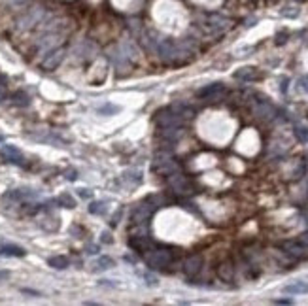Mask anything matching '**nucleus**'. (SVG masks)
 I'll return each mask as SVG.
<instances>
[{
  "instance_id": "20e7f679",
  "label": "nucleus",
  "mask_w": 308,
  "mask_h": 306,
  "mask_svg": "<svg viewBox=\"0 0 308 306\" xmlns=\"http://www.w3.org/2000/svg\"><path fill=\"white\" fill-rule=\"evenodd\" d=\"M157 127L159 129H165V127H182V123H184V119L180 118L172 108H167V110H161L159 114H157Z\"/></svg>"
},
{
  "instance_id": "f257e3e1",
  "label": "nucleus",
  "mask_w": 308,
  "mask_h": 306,
  "mask_svg": "<svg viewBox=\"0 0 308 306\" xmlns=\"http://www.w3.org/2000/svg\"><path fill=\"white\" fill-rule=\"evenodd\" d=\"M144 261L150 269H167L172 263V254L169 250H163V248H150L144 252Z\"/></svg>"
},
{
  "instance_id": "7ed1b4c3",
  "label": "nucleus",
  "mask_w": 308,
  "mask_h": 306,
  "mask_svg": "<svg viewBox=\"0 0 308 306\" xmlns=\"http://www.w3.org/2000/svg\"><path fill=\"white\" fill-rule=\"evenodd\" d=\"M154 169L157 170V172H161V174H165V176H169L172 172H176L178 165H176L172 153L157 152V155H155V159H154Z\"/></svg>"
},
{
  "instance_id": "cd10ccee",
  "label": "nucleus",
  "mask_w": 308,
  "mask_h": 306,
  "mask_svg": "<svg viewBox=\"0 0 308 306\" xmlns=\"http://www.w3.org/2000/svg\"><path fill=\"white\" fill-rule=\"evenodd\" d=\"M299 242H301L303 246H308V233H303V235L299 237Z\"/></svg>"
},
{
  "instance_id": "f3484780",
  "label": "nucleus",
  "mask_w": 308,
  "mask_h": 306,
  "mask_svg": "<svg viewBox=\"0 0 308 306\" xmlns=\"http://www.w3.org/2000/svg\"><path fill=\"white\" fill-rule=\"evenodd\" d=\"M171 108H172V110H174V112H176V114H178V116H180L182 119L193 118V114H195V112H193V108H191V106H188L186 102H174V104H172Z\"/></svg>"
},
{
  "instance_id": "39448f33",
  "label": "nucleus",
  "mask_w": 308,
  "mask_h": 306,
  "mask_svg": "<svg viewBox=\"0 0 308 306\" xmlns=\"http://www.w3.org/2000/svg\"><path fill=\"white\" fill-rule=\"evenodd\" d=\"M155 206L152 203H142L138 204L137 208L133 210V216H131V220L135 225H146V221L152 218V214H154Z\"/></svg>"
},
{
  "instance_id": "6e6552de",
  "label": "nucleus",
  "mask_w": 308,
  "mask_h": 306,
  "mask_svg": "<svg viewBox=\"0 0 308 306\" xmlns=\"http://www.w3.org/2000/svg\"><path fill=\"white\" fill-rule=\"evenodd\" d=\"M63 59H65V50L63 48H59V50H53L42 63H40V67L44 68V70H55V68L59 67L61 63H63Z\"/></svg>"
},
{
  "instance_id": "a878e982",
  "label": "nucleus",
  "mask_w": 308,
  "mask_h": 306,
  "mask_svg": "<svg viewBox=\"0 0 308 306\" xmlns=\"http://www.w3.org/2000/svg\"><path fill=\"white\" fill-rule=\"evenodd\" d=\"M118 110H120L118 106H103V108H99L101 114H116Z\"/></svg>"
},
{
  "instance_id": "7c9ffc66",
  "label": "nucleus",
  "mask_w": 308,
  "mask_h": 306,
  "mask_svg": "<svg viewBox=\"0 0 308 306\" xmlns=\"http://www.w3.org/2000/svg\"><path fill=\"white\" fill-rule=\"evenodd\" d=\"M80 195H82V197H86V199H89V197H91V191H87V189H82V191H80Z\"/></svg>"
},
{
  "instance_id": "1a4fd4ad",
  "label": "nucleus",
  "mask_w": 308,
  "mask_h": 306,
  "mask_svg": "<svg viewBox=\"0 0 308 306\" xmlns=\"http://www.w3.org/2000/svg\"><path fill=\"white\" fill-rule=\"evenodd\" d=\"M2 157L8 161V163H14V165H25V159H23V153L19 152L16 146H10V144H6V146H2Z\"/></svg>"
},
{
  "instance_id": "423d86ee",
  "label": "nucleus",
  "mask_w": 308,
  "mask_h": 306,
  "mask_svg": "<svg viewBox=\"0 0 308 306\" xmlns=\"http://www.w3.org/2000/svg\"><path fill=\"white\" fill-rule=\"evenodd\" d=\"M201 269H203V257L199 254L189 255L188 259L184 261V272H186L188 278H195L201 272Z\"/></svg>"
},
{
  "instance_id": "0eeeda50",
  "label": "nucleus",
  "mask_w": 308,
  "mask_h": 306,
  "mask_svg": "<svg viewBox=\"0 0 308 306\" xmlns=\"http://www.w3.org/2000/svg\"><path fill=\"white\" fill-rule=\"evenodd\" d=\"M254 114L259 119H265V121H271L276 116V108L269 101H257L254 104Z\"/></svg>"
},
{
  "instance_id": "aec40b11",
  "label": "nucleus",
  "mask_w": 308,
  "mask_h": 306,
  "mask_svg": "<svg viewBox=\"0 0 308 306\" xmlns=\"http://www.w3.org/2000/svg\"><path fill=\"white\" fill-rule=\"evenodd\" d=\"M114 267V259L112 257H99L97 261H95V271H108V269H112Z\"/></svg>"
},
{
  "instance_id": "c85d7f7f",
  "label": "nucleus",
  "mask_w": 308,
  "mask_h": 306,
  "mask_svg": "<svg viewBox=\"0 0 308 306\" xmlns=\"http://www.w3.org/2000/svg\"><path fill=\"white\" fill-rule=\"evenodd\" d=\"M10 278V272L8 271H0V282H4V280H8Z\"/></svg>"
},
{
  "instance_id": "b1692460",
  "label": "nucleus",
  "mask_w": 308,
  "mask_h": 306,
  "mask_svg": "<svg viewBox=\"0 0 308 306\" xmlns=\"http://www.w3.org/2000/svg\"><path fill=\"white\" fill-rule=\"evenodd\" d=\"M89 212H91V214H104V212H106V204L93 203L91 206H89Z\"/></svg>"
},
{
  "instance_id": "ddd939ff",
  "label": "nucleus",
  "mask_w": 308,
  "mask_h": 306,
  "mask_svg": "<svg viewBox=\"0 0 308 306\" xmlns=\"http://www.w3.org/2000/svg\"><path fill=\"white\" fill-rule=\"evenodd\" d=\"M225 91V87L222 84H212V85H206L203 89H199V97L201 99H210V97H216V95H222Z\"/></svg>"
},
{
  "instance_id": "6ab92c4d",
  "label": "nucleus",
  "mask_w": 308,
  "mask_h": 306,
  "mask_svg": "<svg viewBox=\"0 0 308 306\" xmlns=\"http://www.w3.org/2000/svg\"><path fill=\"white\" fill-rule=\"evenodd\" d=\"M237 80H244V82H252V80H257V72L256 68H242L235 74Z\"/></svg>"
},
{
  "instance_id": "a211bd4d",
  "label": "nucleus",
  "mask_w": 308,
  "mask_h": 306,
  "mask_svg": "<svg viewBox=\"0 0 308 306\" xmlns=\"http://www.w3.org/2000/svg\"><path fill=\"white\" fill-rule=\"evenodd\" d=\"M48 265L53 267V269H57V271H63V269L68 267V259H67L65 255H55V257H50V259H48Z\"/></svg>"
},
{
  "instance_id": "bb28decb",
  "label": "nucleus",
  "mask_w": 308,
  "mask_h": 306,
  "mask_svg": "<svg viewBox=\"0 0 308 306\" xmlns=\"http://www.w3.org/2000/svg\"><path fill=\"white\" fill-rule=\"evenodd\" d=\"M299 85H301V89H305L308 93V76H303V78L299 80Z\"/></svg>"
},
{
  "instance_id": "5701e85b",
  "label": "nucleus",
  "mask_w": 308,
  "mask_h": 306,
  "mask_svg": "<svg viewBox=\"0 0 308 306\" xmlns=\"http://www.w3.org/2000/svg\"><path fill=\"white\" fill-rule=\"evenodd\" d=\"M57 204H61V206H65V208H74V206H76V201H74L70 195H61V197L57 199Z\"/></svg>"
},
{
  "instance_id": "9d476101",
  "label": "nucleus",
  "mask_w": 308,
  "mask_h": 306,
  "mask_svg": "<svg viewBox=\"0 0 308 306\" xmlns=\"http://www.w3.org/2000/svg\"><path fill=\"white\" fill-rule=\"evenodd\" d=\"M129 246H131L135 252H138V254H144L146 250L152 248V244H150V240L146 238V235H135V237H131Z\"/></svg>"
},
{
  "instance_id": "f03ea898",
  "label": "nucleus",
  "mask_w": 308,
  "mask_h": 306,
  "mask_svg": "<svg viewBox=\"0 0 308 306\" xmlns=\"http://www.w3.org/2000/svg\"><path fill=\"white\" fill-rule=\"evenodd\" d=\"M167 184L171 187L172 193H176V195H180V197H188L193 193V184H191V180H189L188 176H184V174H180V172H172L167 176Z\"/></svg>"
},
{
  "instance_id": "f8f14e48",
  "label": "nucleus",
  "mask_w": 308,
  "mask_h": 306,
  "mask_svg": "<svg viewBox=\"0 0 308 306\" xmlns=\"http://www.w3.org/2000/svg\"><path fill=\"white\" fill-rule=\"evenodd\" d=\"M284 293H288V295H307L308 282H301V280L291 282L288 286H284Z\"/></svg>"
},
{
  "instance_id": "4be33fe9",
  "label": "nucleus",
  "mask_w": 308,
  "mask_h": 306,
  "mask_svg": "<svg viewBox=\"0 0 308 306\" xmlns=\"http://www.w3.org/2000/svg\"><path fill=\"white\" fill-rule=\"evenodd\" d=\"M12 101H14L16 106H29V97H27L23 91L14 93V95H12Z\"/></svg>"
},
{
  "instance_id": "393cba45",
  "label": "nucleus",
  "mask_w": 308,
  "mask_h": 306,
  "mask_svg": "<svg viewBox=\"0 0 308 306\" xmlns=\"http://www.w3.org/2000/svg\"><path fill=\"white\" fill-rule=\"evenodd\" d=\"M6 97H8V91H6V80L0 76V102L6 101Z\"/></svg>"
},
{
  "instance_id": "4468645a",
  "label": "nucleus",
  "mask_w": 308,
  "mask_h": 306,
  "mask_svg": "<svg viewBox=\"0 0 308 306\" xmlns=\"http://www.w3.org/2000/svg\"><path fill=\"white\" fill-rule=\"evenodd\" d=\"M182 127H165V129H159V136L167 142H176L180 136H182Z\"/></svg>"
},
{
  "instance_id": "2f4dec72",
  "label": "nucleus",
  "mask_w": 308,
  "mask_h": 306,
  "mask_svg": "<svg viewBox=\"0 0 308 306\" xmlns=\"http://www.w3.org/2000/svg\"><path fill=\"white\" fill-rule=\"evenodd\" d=\"M103 240H104V242H108V244H110V242H112V240H110V238H108V237H110V235H108V233H104V235H103Z\"/></svg>"
},
{
  "instance_id": "c756f323",
  "label": "nucleus",
  "mask_w": 308,
  "mask_h": 306,
  "mask_svg": "<svg viewBox=\"0 0 308 306\" xmlns=\"http://www.w3.org/2000/svg\"><path fill=\"white\" fill-rule=\"evenodd\" d=\"M276 305H291L290 299H278V301H274Z\"/></svg>"
},
{
  "instance_id": "dca6fc26",
  "label": "nucleus",
  "mask_w": 308,
  "mask_h": 306,
  "mask_svg": "<svg viewBox=\"0 0 308 306\" xmlns=\"http://www.w3.org/2000/svg\"><path fill=\"white\" fill-rule=\"evenodd\" d=\"M218 276L222 278V282H233L235 280V267L231 263H222L218 267Z\"/></svg>"
},
{
  "instance_id": "2eb2a0df",
  "label": "nucleus",
  "mask_w": 308,
  "mask_h": 306,
  "mask_svg": "<svg viewBox=\"0 0 308 306\" xmlns=\"http://www.w3.org/2000/svg\"><path fill=\"white\" fill-rule=\"evenodd\" d=\"M25 250L21 246H16V244H4L0 246V255L4 257H25Z\"/></svg>"
},
{
  "instance_id": "9b49d317",
  "label": "nucleus",
  "mask_w": 308,
  "mask_h": 306,
  "mask_svg": "<svg viewBox=\"0 0 308 306\" xmlns=\"http://www.w3.org/2000/svg\"><path fill=\"white\" fill-rule=\"evenodd\" d=\"M282 250L286 252L288 255H291V257H295V259H301V257H305L307 255V252H305V246L299 242H284L282 244Z\"/></svg>"
},
{
  "instance_id": "412c9836",
  "label": "nucleus",
  "mask_w": 308,
  "mask_h": 306,
  "mask_svg": "<svg viewBox=\"0 0 308 306\" xmlns=\"http://www.w3.org/2000/svg\"><path fill=\"white\" fill-rule=\"evenodd\" d=\"M295 136L299 142L308 144V127L307 125H295Z\"/></svg>"
}]
</instances>
